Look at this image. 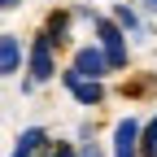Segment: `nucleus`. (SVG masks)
<instances>
[{
    "mask_svg": "<svg viewBox=\"0 0 157 157\" xmlns=\"http://www.w3.org/2000/svg\"><path fill=\"white\" fill-rule=\"evenodd\" d=\"M96 31H101V48H105V57H109V66L113 70H122L127 66V39H122V22H109V17H96Z\"/></svg>",
    "mask_w": 157,
    "mask_h": 157,
    "instance_id": "f257e3e1",
    "label": "nucleus"
},
{
    "mask_svg": "<svg viewBox=\"0 0 157 157\" xmlns=\"http://www.w3.org/2000/svg\"><path fill=\"white\" fill-rule=\"evenodd\" d=\"M52 74H57V66H52V31H48V35H35V44H31V78L22 87L48 83Z\"/></svg>",
    "mask_w": 157,
    "mask_h": 157,
    "instance_id": "f03ea898",
    "label": "nucleus"
},
{
    "mask_svg": "<svg viewBox=\"0 0 157 157\" xmlns=\"http://www.w3.org/2000/svg\"><path fill=\"white\" fill-rule=\"evenodd\" d=\"M61 83L70 87V96H74V101L78 105H101V78H92V74H83V70H66L61 74Z\"/></svg>",
    "mask_w": 157,
    "mask_h": 157,
    "instance_id": "7ed1b4c3",
    "label": "nucleus"
},
{
    "mask_svg": "<svg viewBox=\"0 0 157 157\" xmlns=\"http://www.w3.org/2000/svg\"><path fill=\"white\" fill-rule=\"evenodd\" d=\"M140 122L135 118H122L113 127V157H140Z\"/></svg>",
    "mask_w": 157,
    "mask_h": 157,
    "instance_id": "20e7f679",
    "label": "nucleus"
},
{
    "mask_svg": "<svg viewBox=\"0 0 157 157\" xmlns=\"http://www.w3.org/2000/svg\"><path fill=\"white\" fill-rule=\"evenodd\" d=\"M74 70H83V74H92V78H101V74H109L113 66H109L105 48H78V52H74Z\"/></svg>",
    "mask_w": 157,
    "mask_h": 157,
    "instance_id": "39448f33",
    "label": "nucleus"
},
{
    "mask_svg": "<svg viewBox=\"0 0 157 157\" xmlns=\"http://www.w3.org/2000/svg\"><path fill=\"white\" fill-rule=\"evenodd\" d=\"M17 66H22L17 35H0V70H5V74H17Z\"/></svg>",
    "mask_w": 157,
    "mask_h": 157,
    "instance_id": "423d86ee",
    "label": "nucleus"
},
{
    "mask_svg": "<svg viewBox=\"0 0 157 157\" xmlns=\"http://www.w3.org/2000/svg\"><path fill=\"white\" fill-rule=\"evenodd\" d=\"M48 135H44V127H26L22 135H17V148H13V157H31L39 144H44Z\"/></svg>",
    "mask_w": 157,
    "mask_h": 157,
    "instance_id": "0eeeda50",
    "label": "nucleus"
},
{
    "mask_svg": "<svg viewBox=\"0 0 157 157\" xmlns=\"http://www.w3.org/2000/svg\"><path fill=\"white\" fill-rule=\"evenodd\" d=\"M140 157H157V118L144 127V135H140Z\"/></svg>",
    "mask_w": 157,
    "mask_h": 157,
    "instance_id": "6e6552de",
    "label": "nucleus"
},
{
    "mask_svg": "<svg viewBox=\"0 0 157 157\" xmlns=\"http://www.w3.org/2000/svg\"><path fill=\"white\" fill-rule=\"evenodd\" d=\"M66 26H70V17H52V26H48V31H52V39H57V44L66 39Z\"/></svg>",
    "mask_w": 157,
    "mask_h": 157,
    "instance_id": "1a4fd4ad",
    "label": "nucleus"
},
{
    "mask_svg": "<svg viewBox=\"0 0 157 157\" xmlns=\"http://www.w3.org/2000/svg\"><path fill=\"white\" fill-rule=\"evenodd\" d=\"M113 17H118V22H122V26H127V31H135V26H140V17H135V13H131V9H118V13H113Z\"/></svg>",
    "mask_w": 157,
    "mask_h": 157,
    "instance_id": "9d476101",
    "label": "nucleus"
},
{
    "mask_svg": "<svg viewBox=\"0 0 157 157\" xmlns=\"http://www.w3.org/2000/svg\"><path fill=\"white\" fill-rule=\"evenodd\" d=\"M48 157H78V153H74V148H70V144H57V148H52V153H48Z\"/></svg>",
    "mask_w": 157,
    "mask_h": 157,
    "instance_id": "9b49d317",
    "label": "nucleus"
},
{
    "mask_svg": "<svg viewBox=\"0 0 157 157\" xmlns=\"http://www.w3.org/2000/svg\"><path fill=\"white\" fill-rule=\"evenodd\" d=\"M78 157H101V148H96V144H92V140H87V144H83V148H78Z\"/></svg>",
    "mask_w": 157,
    "mask_h": 157,
    "instance_id": "f8f14e48",
    "label": "nucleus"
},
{
    "mask_svg": "<svg viewBox=\"0 0 157 157\" xmlns=\"http://www.w3.org/2000/svg\"><path fill=\"white\" fill-rule=\"evenodd\" d=\"M0 5H5V9H17V0H0Z\"/></svg>",
    "mask_w": 157,
    "mask_h": 157,
    "instance_id": "ddd939ff",
    "label": "nucleus"
},
{
    "mask_svg": "<svg viewBox=\"0 0 157 157\" xmlns=\"http://www.w3.org/2000/svg\"><path fill=\"white\" fill-rule=\"evenodd\" d=\"M148 5H157V0H148Z\"/></svg>",
    "mask_w": 157,
    "mask_h": 157,
    "instance_id": "4468645a",
    "label": "nucleus"
}]
</instances>
